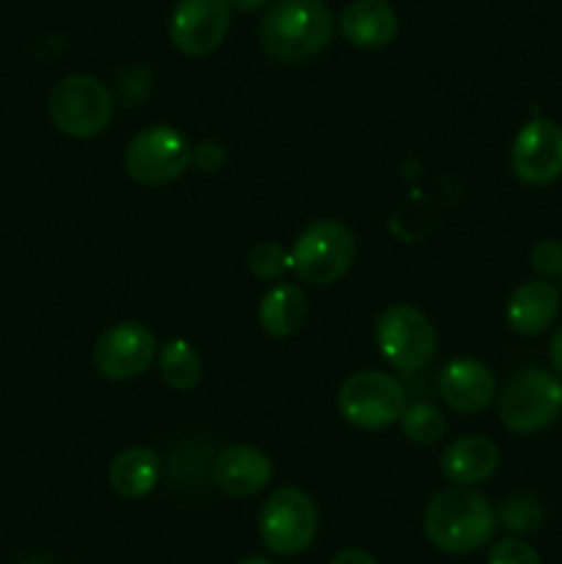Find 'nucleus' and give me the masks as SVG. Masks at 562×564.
<instances>
[{
    "label": "nucleus",
    "instance_id": "nucleus-17",
    "mask_svg": "<svg viewBox=\"0 0 562 564\" xmlns=\"http://www.w3.org/2000/svg\"><path fill=\"white\" fill-rule=\"evenodd\" d=\"M342 36L361 50H380L397 36V11L386 0H353L339 17Z\"/></svg>",
    "mask_w": 562,
    "mask_h": 564
},
{
    "label": "nucleus",
    "instance_id": "nucleus-6",
    "mask_svg": "<svg viewBox=\"0 0 562 564\" xmlns=\"http://www.w3.org/2000/svg\"><path fill=\"white\" fill-rule=\"evenodd\" d=\"M193 163V147L176 127L154 124L138 132L125 149V169L143 187H165Z\"/></svg>",
    "mask_w": 562,
    "mask_h": 564
},
{
    "label": "nucleus",
    "instance_id": "nucleus-16",
    "mask_svg": "<svg viewBox=\"0 0 562 564\" xmlns=\"http://www.w3.org/2000/svg\"><path fill=\"white\" fill-rule=\"evenodd\" d=\"M499 468V449L494 441L483 438V435H466L457 438L441 452V471L450 482L461 485V488H472V485L490 479Z\"/></svg>",
    "mask_w": 562,
    "mask_h": 564
},
{
    "label": "nucleus",
    "instance_id": "nucleus-20",
    "mask_svg": "<svg viewBox=\"0 0 562 564\" xmlns=\"http://www.w3.org/2000/svg\"><path fill=\"white\" fill-rule=\"evenodd\" d=\"M160 375L171 389L191 391L202 380V358L185 339H171L160 350Z\"/></svg>",
    "mask_w": 562,
    "mask_h": 564
},
{
    "label": "nucleus",
    "instance_id": "nucleus-27",
    "mask_svg": "<svg viewBox=\"0 0 562 564\" xmlns=\"http://www.w3.org/2000/svg\"><path fill=\"white\" fill-rule=\"evenodd\" d=\"M331 564H378V562H375V556H369L367 551L345 549V551H339L334 560H331Z\"/></svg>",
    "mask_w": 562,
    "mask_h": 564
},
{
    "label": "nucleus",
    "instance_id": "nucleus-12",
    "mask_svg": "<svg viewBox=\"0 0 562 564\" xmlns=\"http://www.w3.org/2000/svg\"><path fill=\"white\" fill-rule=\"evenodd\" d=\"M158 356L152 330L141 323H116L94 345V367L108 380H132Z\"/></svg>",
    "mask_w": 562,
    "mask_h": 564
},
{
    "label": "nucleus",
    "instance_id": "nucleus-5",
    "mask_svg": "<svg viewBox=\"0 0 562 564\" xmlns=\"http://www.w3.org/2000/svg\"><path fill=\"white\" fill-rule=\"evenodd\" d=\"M47 110L53 124L64 135L88 141L97 138L114 119V97L97 77L69 75L53 86Z\"/></svg>",
    "mask_w": 562,
    "mask_h": 564
},
{
    "label": "nucleus",
    "instance_id": "nucleus-30",
    "mask_svg": "<svg viewBox=\"0 0 562 564\" xmlns=\"http://www.w3.org/2000/svg\"><path fill=\"white\" fill-rule=\"evenodd\" d=\"M240 564H273L268 560V556H248V560H242Z\"/></svg>",
    "mask_w": 562,
    "mask_h": 564
},
{
    "label": "nucleus",
    "instance_id": "nucleus-26",
    "mask_svg": "<svg viewBox=\"0 0 562 564\" xmlns=\"http://www.w3.org/2000/svg\"><path fill=\"white\" fill-rule=\"evenodd\" d=\"M224 160H226V152H224V147H220V143L202 141V143H196V147H193V163H196L198 169L204 171V174H215V171L224 165Z\"/></svg>",
    "mask_w": 562,
    "mask_h": 564
},
{
    "label": "nucleus",
    "instance_id": "nucleus-31",
    "mask_svg": "<svg viewBox=\"0 0 562 564\" xmlns=\"http://www.w3.org/2000/svg\"><path fill=\"white\" fill-rule=\"evenodd\" d=\"M560 281H562V279H560Z\"/></svg>",
    "mask_w": 562,
    "mask_h": 564
},
{
    "label": "nucleus",
    "instance_id": "nucleus-24",
    "mask_svg": "<svg viewBox=\"0 0 562 564\" xmlns=\"http://www.w3.org/2000/svg\"><path fill=\"white\" fill-rule=\"evenodd\" d=\"M488 564H543L538 551L521 538H501L488 554Z\"/></svg>",
    "mask_w": 562,
    "mask_h": 564
},
{
    "label": "nucleus",
    "instance_id": "nucleus-4",
    "mask_svg": "<svg viewBox=\"0 0 562 564\" xmlns=\"http://www.w3.org/2000/svg\"><path fill=\"white\" fill-rule=\"evenodd\" d=\"M298 279L314 286L336 284L347 275L356 259V237L342 220L323 218L298 235L290 251Z\"/></svg>",
    "mask_w": 562,
    "mask_h": 564
},
{
    "label": "nucleus",
    "instance_id": "nucleus-21",
    "mask_svg": "<svg viewBox=\"0 0 562 564\" xmlns=\"http://www.w3.org/2000/svg\"><path fill=\"white\" fill-rule=\"evenodd\" d=\"M496 518H499V523L507 532L532 534L543 527L545 510L532 494H516L501 501V507L496 510Z\"/></svg>",
    "mask_w": 562,
    "mask_h": 564
},
{
    "label": "nucleus",
    "instance_id": "nucleus-14",
    "mask_svg": "<svg viewBox=\"0 0 562 564\" xmlns=\"http://www.w3.org/2000/svg\"><path fill=\"white\" fill-rule=\"evenodd\" d=\"M215 485L235 499L257 496L273 477V463L257 446L237 444L220 452L213 466Z\"/></svg>",
    "mask_w": 562,
    "mask_h": 564
},
{
    "label": "nucleus",
    "instance_id": "nucleus-3",
    "mask_svg": "<svg viewBox=\"0 0 562 564\" xmlns=\"http://www.w3.org/2000/svg\"><path fill=\"white\" fill-rule=\"evenodd\" d=\"M336 405L347 424H353L356 430H367V433H378V430L400 422L408 408V391L389 372L361 369L339 386Z\"/></svg>",
    "mask_w": 562,
    "mask_h": 564
},
{
    "label": "nucleus",
    "instance_id": "nucleus-8",
    "mask_svg": "<svg viewBox=\"0 0 562 564\" xmlns=\"http://www.w3.org/2000/svg\"><path fill=\"white\" fill-rule=\"evenodd\" d=\"M562 411V383L545 369H523L499 394V419L512 433H540Z\"/></svg>",
    "mask_w": 562,
    "mask_h": 564
},
{
    "label": "nucleus",
    "instance_id": "nucleus-1",
    "mask_svg": "<svg viewBox=\"0 0 562 564\" xmlns=\"http://www.w3.org/2000/svg\"><path fill=\"white\" fill-rule=\"evenodd\" d=\"M499 518L488 496L474 488H446L430 499L424 512V534L439 551L466 556L490 543Z\"/></svg>",
    "mask_w": 562,
    "mask_h": 564
},
{
    "label": "nucleus",
    "instance_id": "nucleus-10",
    "mask_svg": "<svg viewBox=\"0 0 562 564\" xmlns=\"http://www.w3.org/2000/svg\"><path fill=\"white\" fill-rule=\"evenodd\" d=\"M231 25L229 0H176L169 17V36L191 58L209 55Z\"/></svg>",
    "mask_w": 562,
    "mask_h": 564
},
{
    "label": "nucleus",
    "instance_id": "nucleus-22",
    "mask_svg": "<svg viewBox=\"0 0 562 564\" xmlns=\"http://www.w3.org/2000/svg\"><path fill=\"white\" fill-rule=\"evenodd\" d=\"M400 424L406 438L422 446L435 444L446 430L444 416H441L439 408L430 405V402H413V405H408L406 413H402Z\"/></svg>",
    "mask_w": 562,
    "mask_h": 564
},
{
    "label": "nucleus",
    "instance_id": "nucleus-7",
    "mask_svg": "<svg viewBox=\"0 0 562 564\" xmlns=\"http://www.w3.org/2000/svg\"><path fill=\"white\" fill-rule=\"evenodd\" d=\"M317 505L298 488L275 490L259 510V540L275 556L303 554L317 538Z\"/></svg>",
    "mask_w": 562,
    "mask_h": 564
},
{
    "label": "nucleus",
    "instance_id": "nucleus-28",
    "mask_svg": "<svg viewBox=\"0 0 562 564\" xmlns=\"http://www.w3.org/2000/svg\"><path fill=\"white\" fill-rule=\"evenodd\" d=\"M549 358L554 364L556 372L562 375V328H556V334L551 336V345H549Z\"/></svg>",
    "mask_w": 562,
    "mask_h": 564
},
{
    "label": "nucleus",
    "instance_id": "nucleus-25",
    "mask_svg": "<svg viewBox=\"0 0 562 564\" xmlns=\"http://www.w3.org/2000/svg\"><path fill=\"white\" fill-rule=\"evenodd\" d=\"M529 264H532L534 273L543 275V281L562 279V242L540 240L529 253Z\"/></svg>",
    "mask_w": 562,
    "mask_h": 564
},
{
    "label": "nucleus",
    "instance_id": "nucleus-19",
    "mask_svg": "<svg viewBox=\"0 0 562 564\" xmlns=\"http://www.w3.org/2000/svg\"><path fill=\"white\" fill-rule=\"evenodd\" d=\"M110 488L121 496V499H143L152 494L160 482V457L158 452L149 446H132L116 455L110 463Z\"/></svg>",
    "mask_w": 562,
    "mask_h": 564
},
{
    "label": "nucleus",
    "instance_id": "nucleus-13",
    "mask_svg": "<svg viewBox=\"0 0 562 564\" xmlns=\"http://www.w3.org/2000/svg\"><path fill=\"white\" fill-rule=\"evenodd\" d=\"M439 391L457 413H483L496 400V378L477 358H455L439 375Z\"/></svg>",
    "mask_w": 562,
    "mask_h": 564
},
{
    "label": "nucleus",
    "instance_id": "nucleus-11",
    "mask_svg": "<svg viewBox=\"0 0 562 564\" xmlns=\"http://www.w3.org/2000/svg\"><path fill=\"white\" fill-rule=\"evenodd\" d=\"M510 169L523 185L543 187L562 176V127L551 119H532L518 130L510 149Z\"/></svg>",
    "mask_w": 562,
    "mask_h": 564
},
{
    "label": "nucleus",
    "instance_id": "nucleus-23",
    "mask_svg": "<svg viewBox=\"0 0 562 564\" xmlns=\"http://www.w3.org/2000/svg\"><path fill=\"white\" fill-rule=\"evenodd\" d=\"M290 268H292L290 251L273 240L259 242V246H253L251 253H248V270L262 281L281 279Z\"/></svg>",
    "mask_w": 562,
    "mask_h": 564
},
{
    "label": "nucleus",
    "instance_id": "nucleus-2",
    "mask_svg": "<svg viewBox=\"0 0 562 564\" xmlns=\"http://www.w3.org/2000/svg\"><path fill=\"white\" fill-rule=\"evenodd\" d=\"M334 36L325 0H273L259 22V44L281 64H301L323 53Z\"/></svg>",
    "mask_w": 562,
    "mask_h": 564
},
{
    "label": "nucleus",
    "instance_id": "nucleus-9",
    "mask_svg": "<svg viewBox=\"0 0 562 564\" xmlns=\"http://www.w3.org/2000/svg\"><path fill=\"white\" fill-rule=\"evenodd\" d=\"M378 347L386 361L400 372L424 369L435 356V325L424 312L408 303L389 306L378 319Z\"/></svg>",
    "mask_w": 562,
    "mask_h": 564
},
{
    "label": "nucleus",
    "instance_id": "nucleus-18",
    "mask_svg": "<svg viewBox=\"0 0 562 564\" xmlns=\"http://www.w3.org/2000/svg\"><path fill=\"white\" fill-rule=\"evenodd\" d=\"M309 314L306 295L298 284H275L262 295L257 308L259 325L273 339H290L303 328Z\"/></svg>",
    "mask_w": 562,
    "mask_h": 564
},
{
    "label": "nucleus",
    "instance_id": "nucleus-15",
    "mask_svg": "<svg viewBox=\"0 0 562 564\" xmlns=\"http://www.w3.org/2000/svg\"><path fill=\"white\" fill-rule=\"evenodd\" d=\"M556 314H560V292L543 279L518 286L505 308L507 325L518 336H540L545 328H551Z\"/></svg>",
    "mask_w": 562,
    "mask_h": 564
},
{
    "label": "nucleus",
    "instance_id": "nucleus-29",
    "mask_svg": "<svg viewBox=\"0 0 562 564\" xmlns=\"http://www.w3.org/2000/svg\"><path fill=\"white\" fill-rule=\"evenodd\" d=\"M268 3L270 0H229L231 9H237V11H257Z\"/></svg>",
    "mask_w": 562,
    "mask_h": 564
}]
</instances>
